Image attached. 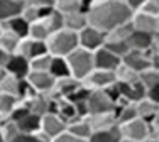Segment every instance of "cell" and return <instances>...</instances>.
Returning <instances> with one entry per match:
<instances>
[{"label": "cell", "mask_w": 159, "mask_h": 142, "mask_svg": "<svg viewBox=\"0 0 159 142\" xmlns=\"http://www.w3.org/2000/svg\"><path fill=\"white\" fill-rule=\"evenodd\" d=\"M86 20L88 25L108 34L115 27L130 22L132 10L122 0H95L90 2L86 7Z\"/></svg>", "instance_id": "obj_1"}, {"label": "cell", "mask_w": 159, "mask_h": 142, "mask_svg": "<svg viewBox=\"0 0 159 142\" xmlns=\"http://www.w3.org/2000/svg\"><path fill=\"white\" fill-rule=\"evenodd\" d=\"M46 47L48 53L54 58H66L78 47V34L68 29H59L48 37Z\"/></svg>", "instance_id": "obj_2"}, {"label": "cell", "mask_w": 159, "mask_h": 142, "mask_svg": "<svg viewBox=\"0 0 159 142\" xmlns=\"http://www.w3.org/2000/svg\"><path fill=\"white\" fill-rule=\"evenodd\" d=\"M68 63V69H70V76L78 80L81 83L86 76L93 71V53L76 47L71 54H68L66 58Z\"/></svg>", "instance_id": "obj_3"}, {"label": "cell", "mask_w": 159, "mask_h": 142, "mask_svg": "<svg viewBox=\"0 0 159 142\" xmlns=\"http://www.w3.org/2000/svg\"><path fill=\"white\" fill-rule=\"evenodd\" d=\"M88 115H100V113H113L115 112V102L108 96L105 90H93L88 93L85 100Z\"/></svg>", "instance_id": "obj_4"}, {"label": "cell", "mask_w": 159, "mask_h": 142, "mask_svg": "<svg viewBox=\"0 0 159 142\" xmlns=\"http://www.w3.org/2000/svg\"><path fill=\"white\" fill-rule=\"evenodd\" d=\"M105 37L107 34H103L102 31L92 27V25H86L78 32V47L88 51V53H95L100 47H103Z\"/></svg>", "instance_id": "obj_5"}, {"label": "cell", "mask_w": 159, "mask_h": 142, "mask_svg": "<svg viewBox=\"0 0 159 142\" xmlns=\"http://www.w3.org/2000/svg\"><path fill=\"white\" fill-rule=\"evenodd\" d=\"M119 127V132L122 139H129L134 142H146L149 139V125L147 122H144L142 118H134L130 122H125Z\"/></svg>", "instance_id": "obj_6"}, {"label": "cell", "mask_w": 159, "mask_h": 142, "mask_svg": "<svg viewBox=\"0 0 159 142\" xmlns=\"http://www.w3.org/2000/svg\"><path fill=\"white\" fill-rule=\"evenodd\" d=\"M63 132H66V122H64L58 113H52L51 112V113H46V115L41 117L39 134L48 142H51L58 135H61Z\"/></svg>", "instance_id": "obj_7"}, {"label": "cell", "mask_w": 159, "mask_h": 142, "mask_svg": "<svg viewBox=\"0 0 159 142\" xmlns=\"http://www.w3.org/2000/svg\"><path fill=\"white\" fill-rule=\"evenodd\" d=\"M54 78L48 71H29L25 76V83L36 95H49L54 87Z\"/></svg>", "instance_id": "obj_8"}, {"label": "cell", "mask_w": 159, "mask_h": 142, "mask_svg": "<svg viewBox=\"0 0 159 142\" xmlns=\"http://www.w3.org/2000/svg\"><path fill=\"white\" fill-rule=\"evenodd\" d=\"M115 83V73L113 71H102L93 69L85 80L81 81V87L93 91V90H107Z\"/></svg>", "instance_id": "obj_9"}, {"label": "cell", "mask_w": 159, "mask_h": 142, "mask_svg": "<svg viewBox=\"0 0 159 142\" xmlns=\"http://www.w3.org/2000/svg\"><path fill=\"white\" fill-rule=\"evenodd\" d=\"M151 49L149 51H129V53L122 58V64L127 66L130 71H134L135 74H139L141 71L151 68Z\"/></svg>", "instance_id": "obj_10"}, {"label": "cell", "mask_w": 159, "mask_h": 142, "mask_svg": "<svg viewBox=\"0 0 159 142\" xmlns=\"http://www.w3.org/2000/svg\"><path fill=\"white\" fill-rule=\"evenodd\" d=\"M130 24L134 27V31L147 32V34H157V31H159V17L149 16V14H144V12L132 14Z\"/></svg>", "instance_id": "obj_11"}, {"label": "cell", "mask_w": 159, "mask_h": 142, "mask_svg": "<svg viewBox=\"0 0 159 142\" xmlns=\"http://www.w3.org/2000/svg\"><path fill=\"white\" fill-rule=\"evenodd\" d=\"M16 54H20V56H24L27 61H31V59L37 58V56L49 54V53H48L46 42H43V41H34V39L25 37V39H20Z\"/></svg>", "instance_id": "obj_12"}, {"label": "cell", "mask_w": 159, "mask_h": 142, "mask_svg": "<svg viewBox=\"0 0 159 142\" xmlns=\"http://www.w3.org/2000/svg\"><path fill=\"white\" fill-rule=\"evenodd\" d=\"M7 74L14 78H19V80H25V76L29 74V61L20 54H10L9 56V61L5 63V66L2 68Z\"/></svg>", "instance_id": "obj_13"}, {"label": "cell", "mask_w": 159, "mask_h": 142, "mask_svg": "<svg viewBox=\"0 0 159 142\" xmlns=\"http://www.w3.org/2000/svg\"><path fill=\"white\" fill-rule=\"evenodd\" d=\"M157 42V34H147L141 31H132V34L127 37V44L130 51H149Z\"/></svg>", "instance_id": "obj_14"}, {"label": "cell", "mask_w": 159, "mask_h": 142, "mask_svg": "<svg viewBox=\"0 0 159 142\" xmlns=\"http://www.w3.org/2000/svg\"><path fill=\"white\" fill-rule=\"evenodd\" d=\"M80 87H81V83H80L78 80H75V78L71 76H66V78H59V80L54 81V87H52V91L49 93V95L52 96V98H70L71 95H73L75 91H78Z\"/></svg>", "instance_id": "obj_15"}, {"label": "cell", "mask_w": 159, "mask_h": 142, "mask_svg": "<svg viewBox=\"0 0 159 142\" xmlns=\"http://www.w3.org/2000/svg\"><path fill=\"white\" fill-rule=\"evenodd\" d=\"M120 66V58L112 54L105 47H100L98 51L93 53V69L102 71H115Z\"/></svg>", "instance_id": "obj_16"}, {"label": "cell", "mask_w": 159, "mask_h": 142, "mask_svg": "<svg viewBox=\"0 0 159 142\" xmlns=\"http://www.w3.org/2000/svg\"><path fill=\"white\" fill-rule=\"evenodd\" d=\"M24 2L22 0H0V24L22 14Z\"/></svg>", "instance_id": "obj_17"}, {"label": "cell", "mask_w": 159, "mask_h": 142, "mask_svg": "<svg viewBox=\"0 0 159 142\" xmlns=\"http://www.w3.org/2000/svg\"><path fill=\"white\" fill-rule=\"evenodd\" d=\"M86 25H88V20H86L85 10H78V12H71V14H64L63 16V29H68V31L78 34Z\"/></svg>", "instance_id": "obj_18"}, {"label": "cell", "mask_w": 159, "mask_h": 142, "mask_svg": "<svg viewBox=\"0 0 159 142\" xmlns=\"http://www.w3.org/2000/svg\"><path fill=\"white\" fill-rule=\"evenodd\" d=\"M135 110H137V117L149 124V122L157 120L159 103H154V102H149L147 98H142L139 102H135Z\"/></svg>", "instance_id": "obj_19"}, {"label": "cell", "mask_w": 159, "mask_h": 142, "mask_svg": "<svg viewBox=\"0 0 159 142\" xmlns=\"http://www.w3.org/2000/svg\"><path fill=\"white\" fill-rule=\"evenodd\" d=\"M66 132L71 134V135L78 137V139H83V140H88V137L92 135V127H90L88 120L85 118H75V120L68 122L66 124Z\"/></svg>", "instance_id": "obj_20"}, {"label": "cell", "mask_w": 159, "mask_h": 142, "mask_svg": "<svg viewBox=\"0 0 159 142\" xmlns=\"http://www.w3.org/2000/svg\"><path fill=\"white\" fill-rule=\"evenodd\" d=\"M122 137H120L119 127L112 125L108 129H102V130H93L92 135L88 137L86 142H119Z\"/></svg>", "instance_id": "obj_21"}, {"label": "cell", "mask_w": 159, "mask_h": 142, "mask_svg": "<svg viewBox=\"0 0 159 142\" xmlns=\"http://www.w3.org/2000/svg\"><path fill=\"white\" fill-rule=\"evenodd\" d=\"M17 129L20 134H39V125H41V117L32 112H29L25 117H22L19 122H16Z\"/></svg>", "instance_id": "obj_22"}, {"label": "cell", "mask_w": 159, "mask_h": 142, "mask_svg": "<svg viewBox=\"0 0 159 142\" xmlns=\"http://www.w3.org/2000/svg\"><path fill=\"white\" fill-rule=\"evenodd\" d=\"M86 7H88L86 0H54V9L63 16L78 10H86Z\"/></svg>", "instance_id": "obj_23"}, {"label": "cell", "mask_w": 159, "mask_h": 142, "mask_svg": "<svg viewBox=\"0 0 159 142\" xmlns=\"http://www.w3.org/2000/svg\"><path fill=\"white\" fill-rule=\"evenodd\" d=\"M0 25L5 27V29H9V31L12 32V34H16L19 39H25L27 34H29V22H25L20 16L10 19V20H7L5 24H0Z\"/></svg>", "instance_id": "obj_24"}, {"label": "cell", "mask_w": 159, "mask_h": 142, "mask_svg": "<svg viewBox=\"0 0 159 142\" xmlns=\"http://www.w3.org/2000/svg\"><path fill=\"white\" fill-rule=\"evenodd\" d=\"M19 42H20V39L16 34H12L9 29L0 25V49H3L9 54H14L17 51Z\"/></svg>", "instance_id": "obj_25"}, {"label": "cell", "mask_w": 159, "mask_h": 142, "mask_svg": "<svg viewBox=\"0 0 159 142\" xmlns=\"http://www.w3.org/2000/svg\"><path fill=\"white\" fill-rule=\"evenodd\" d=\"M92 130H102V129H108L115 124V115L113 113H100V115H88L86 117Z\"/></svg>", "instance_id": "obj_26"}, {"label": "cell", "mask_w": 159, "mask_h": 142, "mask_svg": "<svg viewBox=\"0 0 159 142\" xmlns=\"http://www.w3.org/2000/svg\"><path fill=\"white\" fill-rule=\"evenodd\" d=\"M49 36H51V32H49L46 22H44L43 19H39V20L32 22V24H29V34H27L29 39L43 41V42H46Z\"/></svg>", "instance_id": "obj_27"}, {"label": "cell", "mask_w": 159, "mask_h": 142, "mask_svg": "<svg viewBox=\"0 0 159 142\" xmlns=\"http://www.w3.org/2000/svg\"><path fill=\"white\" fill-rule=\"evenodd\" d=\"M137 81L141 83V87L144 90H149L152 87H157L159 85V69L156 68H147L141 71L137 74Z\"/></svg>", "instance_id": "obj_28"}, {"label": "cell", "mask_w": 159, "mask_h": 142, "mask_svg": "<svg viewBox=\"0 0 159 142\" xmlns=\"http://www.w3.org/2000/svg\"><path fill=\"white\" fill-rule=\"evenodd\" d=\"M49 74H51L54 80H59V78H66L70 76V69H68V63L64 58H54L51 56V66H49Z\"/></svg>", "instance_id": "obj_29"}, {"label": "cell", "mask_w": 159, "mask_h": 142, "mask_svg": "<svg viewBox=\"0 0 159 142\" xmlns=\"http://www.w3.org/2000/svg\"><path fill=\"white\" fill-rule=\"evenodd\" d=\"M41 19L46 22V25H48V29H49L51 34H52V32H56V31H59V29H63V14H59L54 7L49 9Z\"/></svg>", "instance_id": "obj_30"}, {"label": "cell", "mask_w": 159, "mask_h": 142, "mask_svg": "<svg viewBox=\"0 0 159 142\" xmlns=\"http://www.w3.org/2000/svg\"><path fill=\"white\" fill-rule=\"evenodd\" d=\"M103 47L107 51H110L112 54H115L117 58H120V61H122V58L125 56L129 51V44H127V41H119V39H107L105 37V44H103Z\"/></svg>", "instance_id": "obj_31"}, {"label": "cell", "mask_w": 159, "mask_h": 142, "mask_svg": "<svg viewBox=\"0 0 159 142\" xmlns=\"http://www.w3.org/2000/svg\"><path fill=\"white\" fill-rule=\"evenodd\" d=\"M19 134H20V132H19L16 122L9 120V118H3V122L0 124V135H2L3 142L12 140L14 137H17V135H19Z\"/></svg>", "instance_id": "obj_32"}, {"label": "cell", "mask_w": 159, "mask_h": 142, "mask_svg": "<svg viewBox=\"0 0 159 142\" xmlns=\"http://www.w3.org/2000/svg\"><path fill=\"white\" fill-rule=\"evenodd\" d=\"M17 103H19L17 98H14L10 95H5V93H0V117L7 118Z\"/></svg>", "instance_id": "obj_33"}, {"label": "cell", "mask_w": 159, "mask_h": 142, "mask_svg": "<svg viewBox=\"0 0 159 142\" xmlns=\"http://www.w3.org/2000/svg\"><path fill=\"white\" fill-rule=\"evenodd\" d=\"M132 31H134V27H132L130 22H125V24L119 25V27H115L113 31H110L107 34V39H119V41H127V37L132 34Z\"/></svg>", "instance_id": "obj_34"}, {"label": "cell", "mask_w": 159, "mask_h": 142, "mask_svg": "<svg viewBox=\"0 0 159 142\" xmlns=\"http://www.w3.org/2000/svg\"><path fill=\"white\" fill-rule=\"evenodd\" d=\"M51 66V54H43L37 56L29 61V69L31 71H49Z\"/></svg>", "instance_id": "obj_35"}, {"label": "cell", "mask_w": 159, "mask_h": 142, "mask_svg": "<svg viewBox=\"0 0 159 142\" xmlns=\"http://www.w3.org/2000/svg\"><path fill=\"white\" fill-rule=\"evenodd\" d=\"M20 17L24 19L25 22L32 24V22H36V20H39V19H41V9L32 7V5H25V3H24V9H22Z\"/></svg>", "instance_id": "obj_36"}, {"label": "cell", "mask_w": 159, "mask_h": 142, "mask_svg": "<svg viewBox=\"0 0 159 142\" xmlns=\"http://www.w3.org/2000/svg\"><path fill=\"white\" fill-rule=\"evenodd\" d=\"M29 113V108H27V105H25L24 102H19L16 107H14V110L10 112V115L7 118L9 120H12V122H19L22 117H25V115Z\"/></svg>", "instance_id": "obj_37"}, {"label": "cell", "mask_w": 159, "mask_h": 142, "mask_svg": "<svg viewBox=\"0 0 159 142\" xmlns=\"http://www.w3.org/2000/svg\"><path fill=\"white\" fill-rule=\"evenodd\" d=\"M9 142H48L41 134H19Z\"/></svg>", "instance_id": "obj_38"}, {"label": "cell", "mask_w": 159, "mask_h": 142, "mask_svg": "<svg viewBox=\"0 0 159 142\" xmlns=\"http://www.w3.org/2000/svg\"><path fill=\"white\" fill-rule=\"evenodd\" d=\"M137 12H144L149 16H157L159 17V0H146V3L141 7V10Z\"/></svg>", "instance_id": "obj_39"}, {"label": "cell", "mask_w": 159, "mask_h": 142, "mask_svg": "<svg viewBox=\"0 0 159 142\" xmlns=\"http://www.w3.org/2000/svg\"><path fill=\"white\" fill-rule=\"evenodd\" d=\"M25 5H32L37 9H52L54 7V0H22Z\"/></svg>", "instance_id": "obj_40"}, {"label": "cell", "mask_w": 159, "mask_h": 142, "mask_svg": "<svg viewBox=\"0 0 159 142\" xmlns=\"http://www.w3.org/2000/svg\"><path fill=\"white\" fill-rule=\"evenodd\" d=\"M51 142H86V140L78 139V137L71 135V134H68V132H63L61 135H58L56 139H52Z\"/></svg>", "instance_id": "obj_41"}, {"label": "cell", "mask_w": 159, "mask_h": 142, "mask_svg": "<svg viewBox=\"0 0 159 142\" xmlns=\"http://www.w3.org/2000/svg\"><path fill=\"white\" fill-rule=\"evenodd\" d=\"M144 98H147L149 102L159 103V85H157V87H152V88L146 90V95H144Z\"/></svg>", "instance_id": "obj_42"}, {"label": "cell", "mask_w": 159, "mask_h": 142, "mask_svg": "<svg viewBox=\"0 0 159 142\" xmlns=\"http://www.w3.org/2000/svg\"><path fill=\"white\" fill-rule=\"evenodd\" d=\"M144 3H146V0H125V5L132 10V12L141 10V7L144 5Z\"/></svg>", "instance_id": "obj_43"}, {"label": "cell", "mask_w": 159, "mask_h": 142, "mask_svg": "<svg viewBox=\"0 0 159 142\" xmlns=\"http://www.w3.org/2000/svg\"><path fill=\"white\" fill-rule=\"evenodd\" d=\"M9 53H5V51H3V49H0V69H2L3 68V66H5V63L7 61H9Z\"/></svg>", "instance_id": "obj_44"}, {"label": "cell", "mask_w": 159, "mask_h": 142, "mask_svg": "<svg viewBox=\"0 0 159 142\" xmlns=\"http://www.w3.org/2000/svg\"><path fill=\"white\" fill-rule=\"evenodd\" d=\"M119 142H134V140H129V139H120Z\"/></svg>", "instance_id": "obj_45"}, {"label": "cell", "mask_w": 159, "mask_h": 142, "mask_svg": "<svg viewBox=\"0 0 159 142\" xmlns=\"http://www.w3.org/2000/svg\"><path fill=\"white\" fill-rule=\"evenodd\" d=\"M86 2H88V3H90V2H95V0H86Z\"/></svg>", "instance_id": "obj_46"}, {"label": "cell", "mask_w": 159, "mask_h": 142, "mask_svg": "<svg viewBox=\"0 0 159 142\" xmlns=\"http://www.w3.org/2000/svg\"><path fill=\"white\" fill-rule=\"evenodd\" d=\"M2 122H3V118H2V117H0V124H2Z\"/></svg>", "instance_id": "obj_47"}, {"label": "cell", "mask_w": 159, "mask_h": 142, "mask_svg": "<svg viewBox=\"0 0 159 142\" xmlns=\"http://www.w3.org/2000/svg\"><path fill=\"white\" fill-rule=\"evenodd\" d=\"M122 2H125V0H122Z\"/></svg>", "instance_id": "obj_48"}]
</instances>
